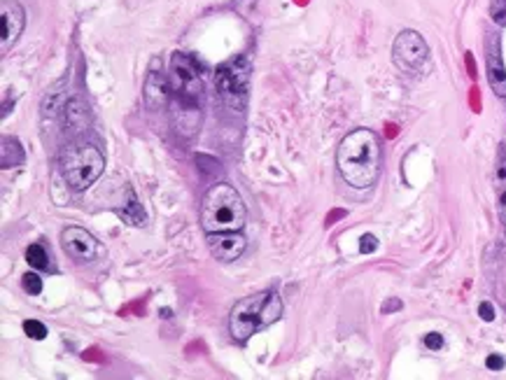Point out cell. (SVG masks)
Listing matches in <instances>:
<instances>
[{
    "label": "cell",
    "instance_id": "obj_16",
    "mask_svg": "<svg viewBox=\"0 0 506 380\" xmlns=\"http://www.w3.org/2000/svg\"><path fill=\"white\" fill-rule=\"evenodd\" d=\"M26 261L33 266V269H37V271H47V269H52V261H49L47 250L42 248V245H28L26 250Z\"/></svg>",
    "mask_w": 506,
    "mask_h": 380
},
{
    "label": "cell",
    "instance_id": "obj_11",
    "mask_svg": "<svg viewBox=\"0 0 506 380\" xmlns=\"http://www.w3.org/2000/svg\"><path fill=\"white\" fill-rule=\"evenodd\" d=\"M142 96H145L147 108L152 110L163 108L168 103V99H171V84H168V78L163 75V70H157V61L152 63L150 73H147Z\"/></svg>",
    "mask_w": 506,
    "mask_h": 380
},
{
    "label": "cell",
    "instance_id": "obj_24",
    "mask_svg": "<svg viewBox=\"0 0 506 380\" xmlns=\"http://www.w3.org/2000/svg\"><path fill=\"white\" fill-rule=\"evenodd\" d=\"M392 308H399V301H392V303H385V306H383V311H392Z\"/></svg>",
    "mask_w": 506,
    "mask_h": 380
},
{
    "label": "cell",
    "instance_id": "obj_17",
    "mask_svg": "<svg viewBox=\"0 0 506 380\" xmlns=\"http://www.w3.org/2000/svg\"><path fill=\"white\" fill-rule=\"evenodd\" d=\"M24 332H26L28 339L33 341L47 339V327L42 322H37V320H26V322H24Z\"/></svg>",
    "mask_w": 506,
    "mask_h": 380
},
{
    "label": "cell",
    "instance_id": "obj_13",
    "mask_svg": "<svg viewBox=\"0 0 506 380\" xmlns=\"http://www.w3.org/2000/svg\"><path fill=\"white\" fill-rule=\"evenodd\" d=\"M497 208H500L501 229L506 238V145H500V159H497Z\"/></svg>",
    "mask_w": 506,
    "mask_h": 380
},
{
    "label": "cell",
    "instance_id": "obj_20",
    "mask_svg": "<svg viewBox=\"0 0 506 380\" xmlns=\"http://www.w3.org/2000/svg\"><path fill=\"white\" fill-rule=\"evenodd\" d=\"M378 248V240H376V236H371V234H366V236H362V240H360V252L362 255H369V252H374Z\"/></svg>",
    "mask_w": 506,
    "mask_h": 380
},
{
    "label": "cell",
    "instance_id": "obj_23",
    "mask_svg": "<svg viewBox=\"0 0 506 380\" xmlns=\"http://www.w3.org/2000/svg\"><path fill=\"white\" fill-rule=\"evenodd\" d=\"M504 364H506L504 357H500V354H490V357L486 360V366L490 371H501L504 369Z\"/></svg>",
    "mask_w": 506,
    "mask_h": 380
},
{
    "label": "cell",
    "instance_id": "obj_4",
    "mask_svg": "<svg viewBox=\"0 0 506 380\" xmlns=\"http://www.w3.org/2000/svg\"><path fill=\"white\" fill-rule=\"evenodd\" d=\"M58 171L73 192H84L105 171V156L91 142H70L58 156Z\"/></svg>",
    "mask_w": 506,
    "mask_h": 380
},
{
    "label": "cell",
    "instance_id": "obj_19",
    "mask_svg": "<svg viewBox=\"0 0 506 380\" xmlns=\"http://www.w3.org/2000/svg\"><path fill=\"white\" fill-rule=\"evenodd\" d=\"M490 16L497 26H506V0H490Z\"/></svg>",
    "mask_w": 506,
    "mask_h": 380
},
{
    "label": "cell",
    "instance_id": "obj_22",
    "mask_svg": "<svg viewBox=\"0 0 506 380\" xmlns=\"http://www.w3.org/2000/svg\"><path fill=\"white\" fill-rule=\"evenodd\" d=\"M479 315L483 320H486V322H492V320H495V308H492V303H488V301H483L479 306Z\"/></svg>",
    "mask_w": 506,
    "mask_h": 380
},
{
    "label": "cell",
    "instance_id": "obj_5",
    "mask_svg": "<svg viewBox=\"0 0 506 380\" xmlns=\"http://www.w3.org/2000/svg\"><path fill=\"white\" fill-rule=\"evenodd\" d=\"M215 87L222 103L231 110H243L248 100V87H250V63L246 58H231L222 63L215 75Z\"/></svg>",
    "mask_w": 506,
    "mask_h": 380
},
{
    "label": "cell",
    "instance_id": "obj_6",
    "mask_svg": "<svg viewBox=\"0 0 506 380\" xmlns=\"http://www.w3.org/2000/svg\"><path fill=\"white\" fill-rule=\"evenodd\" d=\"M392 61L402 73L425 75L429 70V48L417 31H402L392 45Z\"/></svg>",
    "mask_w": 506,
    "mask_h": 380
},
{
    "label": "cell",
    "instance_id": "obj_21",
    "mask_svg": "<svg viewBox=\"0 0 506 380\" xmlns=\"http://www.w3.org/2000/svg\"><path fill=\"white\" fill-rule=\"evenodd\" d=\"M425 345H427L429 350H441L444 348V336L438 332L427 333V336H425Z\"/></svg>",
    "mask_w": 506,
    "mask_h": 380
},
{
    "label": "cell",
    "instance_id": "obj_12",
    "mask_svg": "<svg viewBox=\"0 0 506 380\" xmlns=\"http://www.w3.org/2000/svg\"><path fill=\"white\" fill-rule=\"evenodd\" d=\"M486 69H488V82H490L492 91H495L500 99H506V69L500 54V42L490 40V48H488V57H486Z\"/></svg>",
    "mask_w": 506,
    "mask_h": 380
},
{
    "label": "cell",
    "instance_id": "obj_2",
    "mask_svg": "<svg viewBox=\"0 0 506 380\" xmlns=\"http://www.w3.org/2000/svg\"><path fill=\"white\" fill-rule=\"evenodd\" d=\"M246 204L231 185L217 183L206 192L204 201H201V227L206 234L240 231L246 227Z\"/></svg>",
    "mask_w": 506,
    "mask_h": 380
},
{
    "label": "cell",
    "instance_id": "obj_14",
    "mask_svg": "<svg viewBox=\"0 0 506 380\" xmlns=\"http://www.w3.org/2000/svg\"><path fill=\"white\" fill-rule=\"evenodd\" d=\"M0 166L3 168H16L26 162V154H24V147L16 138L3 136V142H0Z\"/></svg>",
    "mask_w": 506,
    "mask_h": 380
},
{
    "label": "cell",
    "instance_id": "obj_3",
    "mask_svg": "<svg viewBox=\"0 0 506 380\" xmlns=\"http://www.w3.org/2000/svg\"><path fill=\"white\" fill-rule=\"evenodd\" d=\"M282 315V301L276 292H257L236 301L229 312V332L236 341L246 343L252 333L271 327Z\"/></svg>",
    "mask_w": 506,
    "mask_h": 380
},
{
    "label": "cell",
    "instance_id": "obj_8",
    "mask_svg": "<svg viewBox=\"0 0 506 380\" xmlns=\"http://www.w3.org/2000/svg\"><path fill=\"white\" fill-rule=\"evenodd\" d=\"M26 26V12L16 0L0 3V52L7 54Z\"/></svg>",
    "mask_w": 506,
    "mask_h": 380
},
{
    "label": "cell",
    "instance_id": "obj_10",
    "mask_svg": "<svg viewBox=\"0 0 506 380\" xmlns=\"http://www.w3.org/2000/svg\"><path fill=\"white\" fill-rule=\"evenodd\" d=\"M246 245L248 240L240 231H217V234H208L210 255L219 261H236L246 252Z\"/></svg>",
    "mask_w": 506,
    "mask_h": 380
},
{
    "label": "cell",
    "instance_id": "obj_18",
    "mask_svg": "<svg viewBox=\"0 0 506 380\" xmlns=\"http://www.w3.org/2000/svg\"><path fill=\"white\" fill-rule=\"evenodd\" d=\"M21 287H24V292H28L31 297H37L42 292V278L37 273H26V276L21 278Z\"/></svg>",
    "mask_w": 506,
    "mask_h": 380
},
{
    "label": "cell",
    "instance_id": "obj_15",
    "mask_svg": "<svg viewBox=\"0 0 506 380\" xmlns=\"http://www.w3.org/2000/svg\"><path fill=\"white\" fill-rule=\"evenodd\" d=\"M117 213H120V217L126 219L129 225H133V227L145 225V213H142V208L138 206L136 194L131 192V189H129V204H126L124 210H117Z\"/></svg>",
    "mask_w": 506,
    "mask_h": 380
},
{
    "label": "cell",
    "instance_id": "obj_9",
    "mask_svg": "<svg viewBox=\"0 0 506 380\" xmlns=\"http://www.w3.org/2000/svg\"><path fill=\"white\" fill-rule=\"evenodd\" d=\"M61 245L66 255L75 261H94L99 255V240L82 227H69L61 231Z\"/></svg>",
    "mask_w": 506,
    "mask_h": 380
},
{
    "label": "cell",
    "instance_id": "obj_1",
    "mask_svg": "<svg viewBox=\"0 0 506 380\" xmlns=\"http://www.w3.org/2000/svg\"><path fill=\"white\" fill-rule=\"evenodd\" d=\"M381 141L371 129H355L339 142L336 168L350 187L369 189L381 175Z\"/></svg>",
    "mask_w": 506,
    "mask_h": 380
},
{
    "label": "cell",
    "instance_id": "obj_7",
    "mask_svg": "<svg viewBox=\"0 0 506 380\" xmlns=\"http://www.w3.org/2000/svg\"><path fill=\"white\" fill-rule=\"evenodd\" d=\"M173 89L178 91V99L187 105H196L204 96V79L201 70L189 54L175 52L171 58Z\"/></svg>",
    "mask_w": 506,
    "mask_h": 380
}]
</instances>
